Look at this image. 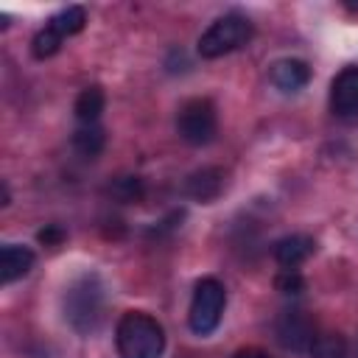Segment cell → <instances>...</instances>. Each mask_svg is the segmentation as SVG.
Segmentation results:
<instances>
[{"label": "cell", "instance_id": "1", "mask_svg": "<svg viewBox=\"0 0 358 358\" xmlns=\"http://www.w3.org/2000/svg\"><path fill=\"white\" fill-rule=\"evenodd\" d=\"M115 344L120 358H159L165 350V330L154 316L129 310L115 327Z\"/></svg>", "mask_w": 358, "mask_h": 358}, {"label": "cell", "instance_id": "2", "mask_svg": "<svg viewBox=\"0 0 358 358\" xmlns=\"http://www.w3.org/2000/svg\"><path fill=\"white\" fill-rule=\"evenodd\" d=\"M64 316L78 333H90L98 327L103 316V285L95 274H84L67 288Z\"/></svg>", "mask_w": 358, "mask_h": 358}, {"label": "cell", "instance_id": "3", "mask_svg": "<svg viewBox=\"0 0 358 358\" xmlns=\"http://www.w3.org/2000/svg\"><path fill=\"white\" fill-rule=\"evenodd\" d=\"M249 36H252L249 17L229 11V14L218 17L215 22H210V28L199 36V53L204 59H218V56H227V53L243 48L249 42Z\"/></svg>", "mask_w": 358, "mask_h": 358}, {"label": "cell", "instance_id": "4", "mask_svg": "<svg viewBox=\"0 0 358 358\" xmlns=\"http://www.w3.org/2000/svg\"><path fill=\"white\" fill-rule=\"evenodd\" d=\"M227 305V288L215 280V277H204L196 282L193 288V299H190V310H187V324L193 333L207 336L218 327L221 313Z\"/></svg>", "mask_w": 358, "mask_h": 358}, {"label": "cell", "instance_id": "5", "mask_svg": "<svg viewBox=\"0 0 358 358\" xmlns=\"http://www.w3.org/2000/svg\"><path fill=\"white\" fill-rule=\"evenodd\" d=\"M215 106L207 98H190L176 115V131L187 145H207L215 137Z\"/></svg>", "mask_w": 358, "mask_h": 358}, {"label": "cell", "instance_id": "6", "mask_svg": "<svg viewBox=\"0 0 358 358\" xmlns=\"http://www.w3.org/2000/svg\"><path fill=\"white\" fill-rule=\"evenodd\" d=\"M316 330H313V322L308 319V313L302 310H282L280 319H277V341L285 347V350H294V352H305L313 341Z\"/></svg>", "mask_w": 358, "mask_h": 358}, {"label": "cell", "instance_id": "7", "mask_svg": "<svg viewBox=\"0 0 358 358\" xmlns=\"http://www.w3.org/2000/svg\"><path fill=\"white\" fill-rule=\"evenodd\" d=\"M330 106L336 115L358 112V64L344 67L330 84Z\"/></svg>", "mask_w": 358, "mask_h": 358}, {"label": "cell", "instance_id": "8", "mask_svg": "<svg viewBox=\"0 0 358 358\" xmlns=\"http://www.w3.org/2000/svg\"><path fill=\"white\" fill-rule=\"evenodd\" d=\"M268 78L282 92H296L310 81V67L302 59H280L271 64Z\"/></svg>", "mask_w": 358, "mask_h": 358}, {"label": "cell", "instance_id": "9", "mask_svg": "<svg viewBox=\"0 0 358 358\" xmlns=\"http://www.w3.org/2000/svg\"><path fill=\"white\" fill-rule=\"evenodd\" d=\"M313 249H316V241L310 235H285L274 243V260L282 268H296L313 255Z\"/></svg>", "mask_w": 358, "mask_h": 358}, {"label": "cell", "instance_id": "10", "mask_svg": "<svg viewBox=\"0 0 358 358\" xmlns=\"http://www.w3.org/2000/svg\"><path fill=\"white\" fill-rule=\"evenodd\" d=\"M224 190V171L221 168H201L185 179V193L196 201H213Z\"/></svg>", "mask_w": 358, "mask_h": 358}, {"label": "cell", "instance_id": "11", "mask_svg": "<svg viewBox=\"0 0 358 358\" xmlns=\"http://www.w3.org/2000/svg\"><path fill=\"white\" fill-rule=\"evenodd\" d=\"M34 266V252L20 243H6L0 252V282L8 285L20 277H25Z\"/></svg>", "mask_w": 358, "mask_h": 358}, {"label": "cell", "instance_id": "12", "mask_svg": "<svg viewBox=\"0 0 358 358\" xmlns=\"http://www.w3.org/2000/svg\"><path fill=\"white\" fill-rule=\"evenodd\" d=\"M103 103H106V98H103V90H101V87H87V90H81L78 98H76V106H73L78 123H81V126L95 123V120L101 117V112H103Z\"/></svg>", "mask_w": 358, "mask_h": 358}, {"label": "cell", "instance_id": "13", "mask_svg": "<svg viewBox=\"0 0 358 358\" xmlns=\"http://www.w3.org/2000/svg\"><path fill=\"white\" fill-rule=\"evenodd\" d=\"M310 358H347V341L341 333H316L310 347H308Z\"/></svg>", "mask_w": 358, "mask_h": 358}, {"label": "cell", "instance_id": "14", "mask_svg": "<svg viewBox=\"0 0 358 358\" xmlns=\"http://www.w3.org/2000/svg\"><path fill=\"white\" fill-rule=\"evenodd\" d=\"M103 131L95 126V123H90V126H81V129H76V134H73V148L81 154V157H98L101 154V148H103Z\"/></svg>", "mask_w": 358, "mask_h": 358}, {"label": "cell", "instance_id": "15", "mask_svg": "<svg viewBox=\"0 0 358 358\" xmlns=\"http://www.w3.org/2000/svg\"><path fill=\"white\" fill-rule=\"evenodd\" d=\"M84 22H87V11L81 6H67L59 14H53L48 25H53L62 36H73V34H78L84 28Z\"/></svg>", "mask_w": 358, "mask_h": 358}, {"label": "cell", "instance_id": "16", "mask_svg": "<svg viewBox=\"0 0 358 358\" xmlns=\"http://www.w3.org/2000/svg\"><path fill=\"white\" fill-rule=\"evenodd\" d=\"M62 42H64V36L53 25H45L42 31H36V36L31 42V50H34L36 59H48V56H53L62 48Z\"/></svg>", "mask_w": 358, "mask_h": 358}, {"label": "cell", "instance_id": "17", "mask_svg": "<svg viewBox=\"0 0 358 358\" xmlns=\"http://www.w3.org/2000/svg\"><path fill=\"white\" fill-rule=\"evenodd\" d=\"M109 193H112V199L129 204L143 196V182H140V176H117V179H112Z\"/></svg>", "mask_w": 358, "mask_h": 358}, {"label": "cell", "instance_id": "18", "mask_svg": "<svg viewBox=\"0 0 358 358\" xmlns=\"http://www.w3.org/2000/svg\"><path fill=\"white\" fill-rule=\"evenodd\" d=\"M274 285H277V291H282V294H299L302 288H305V280L299 277V271L296 268H282L280 274H277V280H274Z\"/></svg>", "mask_w": 358, "mask_h": 358}, {"label": "cell", "instance_id": "19", "mask_svg": "<svg viewBox=\"0 0 358 358\" xmlns=\"http://www.w3.org/2000/svg\"><path fill=\"white\" fill-rule=\"evenodd\" d=\"M62 238H64V232H62L59 227H48V229L39 232V241H42V243H59Z\"/></svg>", "mask_w": 358, "mask_h": 358}, {"label": "cell", "instance_id": "20", "mask_svg": "<svg viewBox=\"0 0 358 358\" xmlns=\"http://www.w3.org/2000/svg\"><path fill=\"white\" fill-rule=\"evenodd\" d=\"M232 358H271L266 350H260V347H241Z\"/></svg>", "mask_w": 358, "mask_h": 358}, {"label": "cell", "instance_id": "21", "mask_svg": "<svg viewBox=\"0 0 358 358\" xmlns=\"http://www.w3.org/2000/svg\"><path fill=\"white\" fill-rule=\"evenodd\" d=\"M347 8H352V11H358V3H344Z\"/></svg>", "mask_w": 358, "mask_h": 358}]
</instances>
